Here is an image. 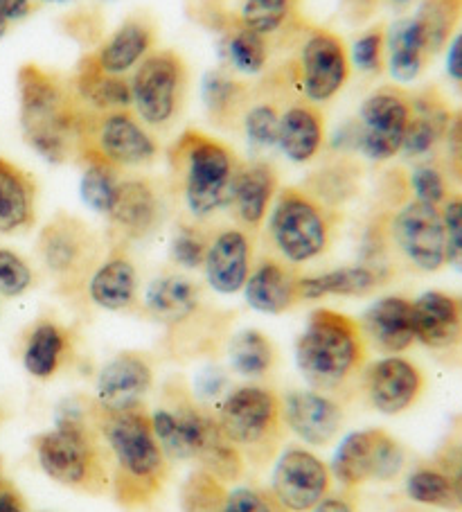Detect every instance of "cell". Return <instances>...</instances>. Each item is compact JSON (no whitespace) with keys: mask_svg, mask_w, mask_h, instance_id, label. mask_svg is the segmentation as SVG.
Here are the masks:
<instances>
[{"mask_svg":"<svg viewBox=\"0 0 462 512\" xmlns=\"http://www.w3.org/2000/svg\"><path fill=\"white\" fill-rule=\"evenodd\" d=\"M88 416L102 438L111 492L122 508L136 510L154 501L170 479L172 461L158 445L145 406L106 409L86 400Z\"/></svg>","mask_w":462,"mask_h":512,"instance_id":"6da1fadb","label":"cell"},{"mask_svg":"<svg viewBox=\"0 0 462 512\" xmlns=\"http://www.w3.org/2000/svg\"><path fill=\"white\" fill-rule=\"evenodd\" d=\"M16 100L21 136L41 161L61 165L75 156L82 104L70 79L39 64H23L16 73Z\"/></svg>","mask_w":462,"mask_h":512,"instance_id":"7a4b0ae2","label":"cell"},{"mask_svg":"<svg viewBox=\"0 0 462 512\" xmlns=\"http://www.w3.org/2000/svg\"><path fill=\"white\" fill-rule=\"evenodd\" d=\"M368 350L357 319L321 307L309 314L296 341V366L314 391L334 397L361 384Z\"/></svg>","mask_w":462,"mask_h":512,"instance_id":"3957f363","label":"cell"},{"mask_svg":"<svg viewBox=\"0 0 462 512\" xmlns=\"http://www.w3.org/2000/svg\"><path fill=\"white\" fill-rule=\"evenodd\" d=\"M172 192L183 201L192 222H206L230 206L242 161L226 143L185 129L167 149Z\"/></svg>","mask_w":462,"mask_h":512,"instance_id":"277c9868","label":"cell"},{"mask_svg":"<svg viewBox=\"0 0 462 512\" xmlns=\"http://www.w3.org/2000/svg\"><path fill=\"white\" fill-rule=\"evenodd\" d=\"M32 445L37 463L50 481L91 497L111 490L104 445L88 416L86 400L82 404L70 400L61 406L55 429L43 431Z\"/></svg>","mask_w":462,"mask_h":512,"instance_id":"5b68a950","label":"cell"},{"mask_svg":"<svg viewBox=\"0 0 462 512\" xmlns=\"http://www.w3.org/2000/svg\"><path fill=\"white\" fill-rule=\"evenodd\" d=\"M336 213L305 188H282L266 217V242L271 255L291 267L309 264L330 251Z\"/></svg>","mask_w":462,"mask_h":512,"instance_id":"8992f818","label":"cell"},{"mask_svg":"<svg viewBox=\"0 0 462 512\" xmlns=\"http://www.w3.org/2000/svg\"><path fill=\"white\" fill-rule=\"evenodd\" d=\"M75 156L84 163H106L115 170H138L158 158V143L131 109L86 111L77 122Z\"/></svg>","mask_w":462,"mask_h":512,"instance_id":"52a82bcc","label":"cell"},{"mask_svg":"<svg viewBox=\"0 0 462 512\" xmlns=\"http://www.w3.org/2000/svg\"><path fill=\"white\" fill-rule=\"evenodd\" d=\"M219 427L224 429L246 463H269L284 436L282 397L269 386L246 384L226 395L219 409Z\"/></svg>","mask_w":462,"mask_h":512,"instance_id":"ba28073f","label":"cell"},{"mask_svg":"<svg viewBox=\"0 0 462 512\" xmlns=\"http://www.w3.org/2000/svg\"><path fill=\"white\" fill-rule=\"evenodd\" d=\"M188 64L176 50H154L129 77L131 111L147 129H170L188 95Z\"/></svg>","mask_w":462,"mask_h":512,"instance_id":"9c48e42d","label":"cell"},{"mask_svg":"<svg viewBox=\"0 0 462 512\" xmlns=\"http://www.w3.org/2000/svg\"><path fill=\"white\" fill-rule=\"evenodd\" d=\"M102 240L84 219L57 213L41 228L37 255L52 280L64 294H75L86 287L88 278L104 258Z\"/></svg>","mask_w":462,"mask_h":512,"instance_id":"30bf717a","label":"cell"},{"mask_svg":"<svg viewBox=\"0 0 462 512\" xmlns=\"http://www.w3.org/2000/svg\"><path fill=\"white\" fill-rule=\"evenodd\" d=\"M289 86L314 107L332 102L348 84L352 64L345 41L330 30L309 28L300 34L289 64Z\"/></svg>","mask_w":462,"mask_h":512,"instance_id":"8fae6325","label":"cell"},{"mask_svg":"<svg viewBox=\"0 0 462 512\" xmlns=\"http://www.w3.org/2000/svg\"><path fill=\"white\" fill-rule=\"evenodd\" d=\"M381 219H384L388 253H395L406 267L420 273H435L447 267L444 228L438 206L408 199L395 213L381 215Z\"/></svg>","mask_w":462,"mask_h":512,"instance_id":"7c38bea8","label":"cell"},{"mask_svg":"<svg viewBox=\"0 0 462 512\" xmlns=\"http://www.w3.org/2000/svg\"><path fill=\"white\" fill-rule=\"evenodd\" d=\"M149 416L158 445L170 461H197L203 443L219 425L215 416L194 402L183 377H172L165 384L161 404Z\"/></svg>","mask_w":462,"mask_h":512,"instance_id":"4fadbf2b","label":"cell"},{"mask_svg":"<svg viewBox=\"0 0 462 512\" xmlns=\"http://www.w3.org/2000/svg\"><path fill=\"white\" fill-rule=\"evenodd\" d=\"M406 452L386 429L370 427L352 431L341 440L330 472L343 488L357 490L370 481H393L402 474Z\"/></svg>","mask_w":462,"mask_h":512,"instance_id":"5bb4252c","label":"cell"},{"mask_svg":"<svg viewBox=\"0 0 462 512\" xmlns=\"http://www.w3.org/2000/svg\"><path fill=\"white\" fill-rule=\"evenodd\" d=\"M411 95L397 86H379L361 102L357 125V152L370 163H386L402 154Z\"/></svg>","mask_w":462,"mask_h":512,"instance_id":"9a60e30c","label":"cell"},{"mask_svg":"<svg viewBox=\"0 0 462 512\" xmlns=\"http://www.w3.org/2000/svg\"><path fill=\"white\" fill-rule=\"evenodd\" d=\"M163 197L149 176H122L106 213L113 246L145 242L163 224Z\"/></svg>","mask_w":462,"mask_h":512,"instance_id":"2e32d148","label":"cell"},{"mask_svg":"<svg viewBox=\"0 0 462 512\" xmlns=\"http://www.w3.org/2000/svg\"><path fill=\"white\" fill-rule=\"evenodd\" d=\"M332 490L325 461L302 447H287L273 470L271 492L289 512H312Z\"/></svg>","mask_w":462,"mask_h":512,"instance_id":"e0dca14e","label":"cell"},{"mask_svg":"<svg viewBox=\"0 0 462 512\" xmlns=\"http://www.w3.org/2000/svg\"><path fill=\"white\" fill-rule=\"evenodd\" d=\"M426 379L411 359L386 355L366 366L361 388L370 406L384 416H399L415 406L424 393Z\"/></svg>","mask_w":462,"mask_h":512,"instance_id":"ac0fdd59","label":"cell"},{"mask_svg":"<svg viewBox=\"0 0 462 512\" xmlns=\"http://www.w3.org/2000/svg\"><path fill=\"white\" fill-rule=\"evenodd\" d=\"M203 273L212 291L235 296L253 271V237L244 228H221L210 237Z\"/></svg>","mask_w":462,"mask_h":512,"instance_id":"d6986e66","label":"cell"},{"mask_svg":"<svg viewBox=\"0 0 462 512\" xmlns=\"http://www.w3.org/2000/svg\"><path fill=\"white\" fill-rule=\"evenodd\" d=\"M154 386L151 361L136 350H124L111 357L97 375L95 402L106 409H133L145 406V397Z\"/></svg>","mask_w":462,"mask_h":512,"instance_id":"ffe728a7","label":"cell"},{"mask_svg":"<svg viewBox=\"0 0 462 512\" xmlns=\"http://www.w3.org/2000/svg\"><path fill=\"white\" fill-rule=\"evenodd\" d=\"M284 427L302 443L327 447L343 427V409L332 395L318 391H291L282 397Z\"/></svg>","mask_w":462,"mask_h":512,"instance_id":"44dd1931","label":"cell"},{"mask_svg":"<svg viewBox=\"0 0 462 512\" xmlns=\"http://www.w3.org/2000/svg\"><path fill=\"white\" fill-rule=\"evenodd\" d=\"M242 291L251 310L269 316H280L302 303L298 271L275 255H264L253 264Z\"/></svg>","mask_w":462,"mask_h":512,"instance_id":"7402d4cb","label":"cell"},{"mask_svg":"<svg viewBox=\"0 0 462 512\" xmlns=\"http://www.w3.org/2000/svg\"><path fill=\"white\" fill-rule=\"evenodd\" d=\"M449 102L438 88H422L411 95V120H408L402 156L408 161H429L440 149L451 122Z\"/></svg>","mask_w":462,"mask_h":512,"instance_id":"603a6c76","label":"cell"},{"mask_svg":"<svg viewBox=\"0 0 462 512\" xmlns=\"http://www.w3.org/2000/svg\"><path fill=\"white\" fill-rule=\"evenodd\" d=\"M156 50V25L147 16L133 14L124 19L109 37L97 43L93 52H86L97 66L111 75L127 77L138 68L149 52Z\"/></svg>","mask_w":462,"mask_h":512,"instance_id":"cb8c5ba5","label":"cell"},{"mask_svg":"<svg viewBox=\"0 0 462 512\" xmlns=\"http://www.w3.org/2000/svg\"><path fill=\"white\" fill-rule=\"evenodd\" d=\"M415 341L431 350L462 346V296L424 291L413 300Z\"/></svg>","mask_w":462,"mask_h":512,"instance_id":"d4e9b609","label":"cell"},{"mask_svg":"<svg viewBox=\"0 0 462 512\" xmlns=\"http://www.w3.org/2000/svg\"><path fill=\"white\" fill-rule=\"evenodd\" d=\"M278 190V172H275V167L271 163H242L228 206L239 228H244L248 233L260 231L266 217H269V210L273 206Z\"/></svg>","mask_w":462,"mask_h":512,"instance_id":"484cf974","label":"cell"},{"mask_svg":"<svg viewBox=\"0 0 462 512\" xmlns=\"http://www.w3.org/2000/svg\"><path fill=\"white\" fill-rule=\"evenodd\" d=\"M359 325L368 348L399 355L415 343L413 300L404 296L379 298L363 312Z\"/></svg>","mask_w":462,"mask_h":512,"instance_id":"4316f807","label":"cell"},{"mask_svg":"<svg viewBox=\"0 0 462 512\" xmlns=\"http://www.w3.org/2000/svg\"><path fill=\"white\" fill-rule=\"evenodd\" d=\"M88 300L106 312H129L138 303V271L124 246H111L86 282Z\"/></svg>","mask_w":462,"mask_h":512,"instance_id":"83f0119b","label":"cell"},{"mask_svg":"<svg viewBox=\"0 0 462 512\" xmlns=\"http://www.w3.org/2000/svg\"><path fill=\"white\" fill-rule=\"evenodd\" d=\"M327 127L323 111L305 100H291L280 111L278 147L280 154L293 165H307L323 152Z\"/></svg>","mask_w":462,"mask_h":512,"instance_id":"f1b7e54d","label":"cell"},{"mask_svg":"<svg viewBox=\"0 0 462 512\" xmlns=\"http://www.w3.org/2000/svg\"><path fill=\"white\" fill-rule=\"evenodd\" d=\"M395 271L375 264H348L332 271L314 273V276H300V298L302 300H323L327 296L339 298H361L375 294L377 289L393 280Z\"/></svg>","mask_w":462,"mask_h":512,"instance_id":"f546056e","label":"cell"},{"mask_svg":"<svg viewBox=\"0 0 462 512\" xmlns=\"http://www.w3.org/2000/svg\"><path fill=\"white\" fill-rule=\"evenodd\" d=\"M201 310V287L181 273H163L149 282L145 291V312L151 319L181 328L197 319Z\"/></svg>","mask_w":462,"mask_h":512,"instance_id":"4dcf8cb0","label":"cell"},{"mask_svg":"<svg viewBox=\"0 0 462 512\" xmlns=\"http://www.w3.org/2000/svg\"><path fill=\"white\" fill-rule=\"evenodd\" d=\"M37 181L21 165L0 156V235H19L37 224Z\"/></svg>","mask_w":462,"mask_h":512,"instance_id":"1f68e13d","label":"cell"},{"mask_svg":"<svg viewBox=\"0 0 462 512\" xmlns=\"http://www.w3.org/2000/svg\"><path fill=\"white\" fill-rule=\"evenodd\" d=\"M75 355V339L66 325L41 319L30 328L23 343V368L37 379H52L64 370Z\"/></svg>","mask_w":462,"mask_h":512,"instance_id":"d6a6232c","label":"cell"},{"mask_svg":"<svg viewBox=\"0 0 462 512\" xmlns=\"http://www.w3.org/2000/svg\"><path fill=\"white\" fill-rule=\"evenodd\" d=\"M217 50L221 68L242 79L262 75L271 59V41L262 34L244 28L235 16H230L221 25Z\"/></svg>","mask_w":462,"mask_h":512,"instance_id":"836d02e7","label":"cell"},{"mask_svg":"<svg viewBox=\"0 0 462 512\" xmlns=\"http://www.w3.org/2000/svg\"><path fill=\"white\" fill-rule=\"evenodd\" d=\"M70 86H73L77 102L86 111L104 113L131 109L129 77L106 73L88 55L77 64L75 75L70 77Z\"/></svg>","mask_w":462,"mask_h":512,"instance_id":"e575fe53","label":"cell"},{"mask_svg":"<svg viewBox=\"0 0 462 512\" xmlns=\"http://www.w3.org/2000/svg\"><path fill=\"white\" fill-rule=\"evenodd\" d=\"M201 102L212 125L219 129L237 127L251 104V86L224 68L208 70L201 79Z\"/></svg>","mask_w":462,"mask_h":512,"instance_id":"d590c367","label":"cell"},{"mask_svg":"<svg viewBox=\"0 0 462 512\" xmlns=\"http://www.w3.org/2000/svg\"><path fill=\"white\" fill-rule=\"evenodd\" d=\"M431 52L417 34L411 16L386 28V70L399 84H411L431 64Z\"/></svg>","mask_w":462,"mask_h":512,"instance_id":"8d00e7d4","label":"cell"},{"mask_svg":"<svg viewBox=\"0 0 462 512\" xmlns=\"http://www.w3.org/2000/svg\"><path fill=\"white\" fill-rule=\"evenodd\" d=\"M411 21L424 46L429 48L431 57L440 55L453 34L458 32L462 21V0H420Z\"/></svg>","mask_w":462,"mask_h":512,"instance_id":"74e56055","label":"cell"},{"mask_svg":"<svg viewBox=\"0 0 462 512\" xmlns=\"http://www.w3.org/2000/svg\"><path fill=\"white\" fill-rule=\"evenodd\" d=\"M228 357L235 373L244 377H264L271 373L278 361V348L262 330L251 328L237 332L230 339Z\"/></svg>","mask_w":462,"mask_h":512,"instance_id":"f35d334b","label":"cell"},{"mask_svg":"<svg viewBox=\"0 0 462 512\" xmlns=\"http://www.w3.org/2000/svg\"><path fill=\"white\" fill-rule=\"evenodd\" d=\"M296 7L298 0H242L235 19L244 28L271 41V37H278V34L293 28Z\"/></svg>","mask_w":462,"mask_h":512,"instance_id":"ab89813d","label":"cell"},{"mask_svg":"<svg viewBox=\"0 0 462 512\" xmlns=\"http://www.w3.org/2000/svg\"><path fill=\"white\" fill-rule=\"evenodd\" d=\"M280 111V102L273 100V97L248 104L242 125H239L248 147L255 149V152H269L278 145Z\"/></svg>","mask_w":462,"mask_h":512,"instance_id":"60d3db41","label":"cell"},{"mask_svg":"<svg viewBox=\"0 0 462 512\" xmlns=\"http://www.w3.org/2000/svg\"><path fill=\"white\" fill-rule=\"evenodd\" d=\"M305 190L334 210L348 201L357 190V167L345 161L327 165L314 176H309Z\"/></svg>","mask_w":462,"mask_h":512,"instance_id":"b9f144b4","label":"cell"},{"mask_svg":"<svg viewBox=\"0 0 462 512\" xmlns=\"http://www.w3.org/2000/svg\"><path fill=\"white\" fill-rule=\"evenodd\" d=\"M406 494L408 499L415 503H422V506L447 508V510L458 508L449 479L435 465L417 467L415 472L408 474Z\"/></svg>","mask_w":462,"mask_h":512,"instance_id":"7bdbcfd3","label":"cell"},{"mask_svg":"<svg viewBox=\"0 0 462 512\" xmlns=\"http://www.w3.org/2000/svg\"><path fill=\"white\" fill-rule=\"evenodd\" d=\"M120 170L106 165V163H84L82 183H79V192H82V201L97 215L109 213L115 190L120 183Z\"/></svg>","mask_w":462,"mask_h":512,"instance_id":"ee69618b","label":"cell"},{"mask_svg":"<svg viewBox=\"0 0 462 512\" xmlns=\"http://www.w3.org/2000/svg\"><path fill=\"white\" fill-rule=\"evenodd\" d=\"M226 494V483L199 467L183 483L181 508L183 512H224Z\"/></svg>","mask_w":462,"mask_h":512,"instance_id":"f6af8a7d","label":"cell"},{"mask_svg":"<svg viewBox=\"0 0 462 512\" xmlns=\"http://www.w3.org/2000/svg\"><path fill=\"white\" fill-rule=\"evenodd\" d=\"M210 233L203 231L197 222H181L170 242V260L185 271H197L206 260Z\"/></svg>","mask_w":462,"mask_h":512,"instance_id":"bcb514c9","label":"cell"},{"mask_svg":"<svg viewBox=\"0 0 462 512\" xmlns=\"http://www.w3.org/2000/svg\"><path fill=\"white\" fill-rule=\"evenodd\" d=\"M406 188L413 194L415 201L429 203V206H442L449 199L447 172L438 163L420 161L411 174L406 176Z\"/></svg>","mask_w":462,"mask_h":512,"instance_id":"7dc6e473","label":"cell"},{"mask_svg":"<svg viewBox=\"0 0 462 512\" xmlns=\"http://www.w3.org/2000/svg\"><path fill=\"white\" fill-rule=\"evenodd\" d=\"M350 64L361 75H381L386 70V25H375L352 41Z\"/></svg>","mask_w":462,"mask_h":512,"instance_id":"c3c4849f","label":"cell"},{"mask_svg":"<svg viewBox=\"0 0 462 512\" xmlns=\"http://www.w3.org/2000/svg\"><path fill=\"white\" fill-rule=\"evenodd\" d=\"M34 285V269L21 253L0 246V296L19 298Z\"/></svg>","mask_w":462,"mask_h":512,"instance_id":"681fc988","label":"cell"},{"mask_svg":"<svg viewBox=\"0 0 462 512\" xmlns=\"http://www.w3.org/2000/svg\"><path fill=\"white\" fill-rule=\"evenodd\" d=\"M447 264L462 273V194H449L440 206Z\"/></svg>","mask_w":462,"mask_h":512,"instance_id":"f907efd6","label":"cell"},{"mask_svg":"<svg viewBox=\"0 0 462 512\" xmlns=\"http://www.w3.org/2000/svg\"><path fill=\"white\" fill-rule=\"evenodd\" d=\"M224 512H289L271 490L235 488L226 494Z\"/></svg>","mask_w":462,"mask_h":512,"instance_id":"816d5d0a","label":"cell"},{"mask_svg":"<svg viewBox=\"0 0 462 512\" xmlns=\"http://www.w3.org/2000/svg\"><path fill=\"white\" fill-rule=\"evenodd\" d=\"M444 167L451 179L462 183V109L451 113V122L444 136Z\"/></svg>","mask_w":462,"mask_h":512,"instance_id":"f5cc1de1","label":"cell"},{"mask_svg":"<svg viewBox=\"0 0 462 512\" xmlns=\"http://www.w3.org/2000/svg\"><path fill=\"white\" fill-rule=\"evenodd\" d=\"M435 467L449 479L453 497H456L458 508L462 510V445H444L435 456Z\"/></svg>","mask_w":462,"mask_h":512,"instance_id":"db71d44e","label":"cell"},{"mask_svg":"<svg viewBox=\"0 0 462 512\" xmlns=\"http://www.w3.org/2000/svg\"><path fill=\"white\" fill-rule=\"evenodd\" d=\"M444 70H447L449 82L462 93V30L451 37L444 48Z\"/></svg>","mask_w":462,"mask_h":512,"instance_id":"11a10c76","label":"cell"},{"mask_svg":"<svg viewBox=\"0 0 462 512\" xmlns=\"http://www.w3.org/2000/svg\"><path fill=\"white\" fill-rule=\"evenodd\" d=\"M0 512H28V503H25L23 494L5 476L3 463H0Z\"/></svg>","mask_w":462,"mask_h":512,"instance_id":"9f6ffc18","label":"cell"},{"mask_svg":"<svg viewBox=\"0 0 462 512\" xmlns=\"http://www.w3.org/2000/svg\"><path fill=\"white\" fill-rule=\"evenodd\" d=\"M37 10V0H0V16L5 21L21 23Z\"/></svg>","mask_w":462,"mask_h":512,"instance_id":"6f0895ef","label":"cell"},{"mask_svg":"<svg viewBox=\"0 0 462 512\" xmlns=\"http://www.w3.org/2000/svg\"><path fill=\"white\" fill-rule=\"evenodd\" d=\"M345 7H348L352 21H366L375 12L377 0H345Z\"/></svg>","mask_w":462,"mask_h":512,"instance_id":"680465c9","label":"cell"},{"mask_svg":"<svg viewBox=\"0 0 462 512\" xmlns=\"http://www.w3.org/2000/svg\"><path fill=\"white\" fill-rule=\"evenodd\" d=\"M312 512H354V508L345 497H325Z\"/></svg>","mask_w":462,"mask_h":512,"instance_id":"91938a15","label":"cell"},{"mask_svg":"<svg viewBox=\"0 0 462 512\" xmlns=\"http://www.w3.org/2000/svg\"><path fill=\"white\" fill-rule=\"evenodd\" d=\"M386 3H388L390 7H395V10H404V7L413 5L415 0H386Z\"/></svg>","mask_w":462,"mask_h":512,"instance_id":"94428289","label":"cell"},{"mask_svg":"<svg viewBox=\"0 0 462 512\" xmlns=\"http://www.w3.org/2000/svg\"><path fill=\"white\" fill-rule=\"evenodd\" d=\"M10 28H12V23L5 21L3 16H0V41H3V39L7 37V32H10Z\"/></svg>","mask_w":462,"mask_h":512,"instance_id":"6125c7cd","label":"cell"},{"mask_svg":"<svg viewBox=\"0 0 462 512\" xmlns=\"http://www.w3.org/2000/svg\"><path fill=\"white\" fill-rule=\"evenodd\" d=\"M37 3H48V5H66V3H73V0H37Z\"/></svg>","mask_w":462,"mask_h":512,"instance_id":"be15d7a7","label":"cell"},{"mask_svg":"<svg viewBox=\"0 0 462 512\" xmlns=\"http://www.w3.org/2000/svg\"><path fill=\"white\" fill-rule=\"evenodd\" d=\"M3 418H5V416H3V411H0V425H3Z\"/></svg>","mask_w":462,"mask_h":512,"instance_id":"e7e4bbea","label":"cell"}]
</instances>
